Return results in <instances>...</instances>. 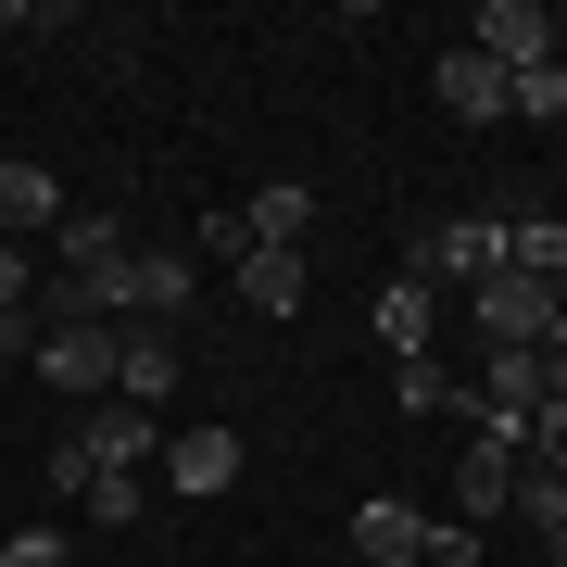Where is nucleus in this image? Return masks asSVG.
Here are the masks:
<instances>
[{
    "instance_id": "obj_1",
    "label": "nucleus",
    "mask_w": 567,
    "mask_h": 567,
    "mask_svg": "<svg viewBox=\"0 0 567 567\" xmlns=\"http://www.w3.org/2000/svg\"><path fill=\"white\" fill-rule=\"evenodd\" d=\"M492 265H505V215H442V227L404 252V278H429V290H480Z\"/></svg>"
},
{
    "instance_id": "obj_2",
    "label": "nucleus",
    "mask_w": 567,
    "mask_h": 567,
    "mask_svg": "<svg viewBox=\"0 0 567 567\" xmlns=\"http://www.w3.org/2000/svg\"><path fill=\"white\" fill-rule=\"evenodd\" d=\"M517 442H529V429H505V416H480V442L454 454V517H466V529H492V517L517 505Z\"/></svg>"
},
{
    "instance_id": "obj_3",
    "label": "nucleus",
    "mask_w": 567,
    "mask_h": 567,
    "mask_svg": "<svg viewBox=\"0 0 567 567\" xmlns=\"http://www.w3.org/2000/svg\"><path fill=\"white\" fill-rule=\"evenodd\" d=\"M555 39H567V25L543 13V0H480V25H466V51H492L505 76H529V63H567Z\"/></svg>"
},
{
    "instance_id": "obj_4",
    "label": "nucleus",
    "mask_w": 567,
    "mask_h": 567,
    "mask_svg": "<svg viewBox=\"0 0 567 567\" xmlns=\"http://www.w3.org/2000/svg\"><path fill=\"white\" fill-rule=\"evenodd\" d=\"M466 316H480V341H543V328H555V278H517V265H492V278L466 290Z\"/></svg>"
},
{
    "instance_id": "obj_5",
    "label": "nucleus",
    "mask_w": 567,
    "mask_h": 567,
    "mask_svg": "<svg viewBox=\"0 0 567 567\" xmlns=\"http://www.w3.org/2000/svg\"><path fill=\"white\" fill-rule=\"evenodd\" d=\"M39 379L76 404H114V328H39Z\"/></svg>"
},
{
    "instance_id": "obj_6",
    "label": "nucleus",
    "mask_w": 567,
    "mask_h": 567,
    "mask_svg": "<svg viewBox=\"0 0 567 567\" xmlns=\"http://www.w3.org/2000/svg\"><path fill=\"white\" fill-rule=\"evenodd\" d=\"M76 442H89V466L140 480V466H164V416H152V404H102V416L76 429Z\"/></svg>"
},
{
    "instance_id": "obj_7",
    "label": "nucleus",
    "mask_w": 567,
    "mask_h": 567,
    "mask_svg": "<svg viewBox=\"0 0 567 567\" xmlns=\"http://www.w3.org/2000/svg\"><path fill=\"white\" fill-rule=\"evenodd\" d=\"M227 480H240V429H164V492L203 505V492H227Z\"/></svg>"
},
{
    "instance_id": "obj_8",
    "label": "nucleus",
    "mask_w": 567,
    "mask_h": 567,
    "mask_svg": "<svg viewBox=\"0 0 567 567\" xmlns=\"http://www.w3.org/2000/svg\"><path fill=\"white\" fill-rule=\"evenodd\" d=\"M429 89H442V114H454V126H505V63H492V51H466V39H454Z\"/></svg>"
},
{
    "instance_id": "obj_9",
    "label": "nucleus",
    "mask_w": 567,
    "mask_h": 567,
    "mask_svg": "<svg viewBox=\"0 0 567 567\" xmlns=\"http://www.w3.org/2000/svg\"><path fill=\"white\" fill-rule=\"evenodd\" d=\"M365 328L391 341V365H416L429 341H442V290H429V278H391V290H379V316H365Z\"/></svg>"
},
{
    "instance_id": "obj_10",
    "label": "nucleus",
    "mask_w": 567,
    "mask_h": 567,
    "mask_svg": "<svg viewBox=\"0 0 567 567\" xmlns=\"http://www.w3.org/2000/svg\"><path fill=\"white\" fill-rule=\"evenodd\" d=\"M416 555H429V517L416 505H391V492L353 505V567H416Z\"/></svg>"
},
{
    "instance_id": "obj_11",
    "label": "nucleus",
    "mask_w": 567,
    "mask_h": 567,
    "mask_svg": "<svg viewBox=\"0 0 567 567\" xmlns=\"http://www.w3.org/2000/svg\"><path fill=\"white\" fill-rule=\"evenodd\" d=\"M63 215H76V203L51 189V164H0V240H51Z\"/></svg>"
},
{
    "instance_id": "obj_12",
    "label": "nucleus",
    "mask_w": 567,
    "mask_h": 567,
    "mask_svg": "<svg viewBox=\"0 0 567 567\" xmlns=\"http://www.w3.org/2000/svg\"><path fill=\"white\" fill-rule=\"evenodd\" d=\"M177 391V341L164 328H114V404H164Z\"/></svg>"
},
{
    "instance_id": "obj_13",
    "label": "nucleus",
    "mask_w": 567,
    "mask_h": 567,
    "mask_svg": "<svg viewBox=\"0 0 567 567\" xmlns=\"http://www.w3.org/2000/svg\"><path fill=\"white\" fill-rule=\"evenodd\" d=\"M240 227H252L265 252H303V227H316V189H303V177H265L252 203H240Z\"/></svg>"
},
{
    "instance_id": "obj_14",
    "label": "nucleus",
    "mask_w": 567,
    "mask_h": 567,
    "mask_svg": "<svg viewBox=\"0 0 567 567\" xmlns=\"http://www.w3.org/2000/svg\"><path fill=\"white\" fill-rule=\"evenodd\" d=\"M227 278H240V303H252V316H303V252H265V240H252Z\"/></svg>"
},
{
    "instance_id": "obj_15",
    "label": "nucleus",
    "mask_w": 567,
    "mask_h": 567,
    "mask_svg": "<svg viewBox=\"0 0 567 567\" xmlns=\"http://www.w3.org/2000/svg\"><path fill=\"white\" fill-rule=\"evenodd\" d=\"M391 404L404 416H480V391H466L442 353H416V365H391Z\"/></svg>"
},
{
    "instance_id": "obj_16",
    "label": "nucleus",
    "mask_w": 567,
    "mask_h": 567,
    "mask_svg": "<svg viewBox=\"0 0 567 567\" xmlns=\"http://www.w3.org/2000/svg\"><path fill=\"white\" fill-rule=\"evenodd\" d=\"M177 303H189V252H140L126 265V328H164Z\"/></svg>"
},
{
    "instance_id": "obj_17",
    "label": "nucleus",
    "mask_w": 567,
    "mask_h": 567,
    "mask_svg": "<svg viewBox=\"0 0 567 567\" xmlns=\"http://www.w3.org/2000/svg\"><path fill=\"white\" fill-rule=\"evenodd\" d=\"M505 114H517V126H567V63H529V76H505Z\"/></svg>"
},
{
    "instance_id": "obj_18",
    "label": "nucleus",
    "mask_w": 567,
    "mask_h": 567,
    "mask_svg": "<svg viewBox=\"0 0 567 567\" xmlns=\"http://www.w3.org/2000/svg\"><path fill=\"white\" fill-rule=\"evenodd\" d=\"M517 517L543 529V555L567 567V480H529V466H517Z\"/></svg>"
},
{
    "instance_id": "obj_19",
    "label": "nucleus",
    "mask_w": 567,
    "mask_h": 567,
    "mask_svg": "<svg viewBox=\"0 0 567 567\" xmlns=\"http://www.w3.org/2000/svg\"><path fill=\"white\" fill-rule=\"evenodd\" d=\"M517 466H529V480H567V391H555L543 416H529V442H517Z\"/></svg>"
},
{
    "instance_id": "obj_20",
    "label": "nucleus",
    "mask_w": 567,
    "mask_h": 567,
    "mask_svg": "<svg viewBox=\"0 0 567 567\" xmlns=\"http://www.w3.org/2000/svg\"><path fill=\"white\" fill-rule=\"evenodd\" d=\"M39 480L63 492V505H89V480H102V466H89V442H76V429H63V442L39 454Z\"/></svg>"
},
{
    "instance_id": "obj_21",
    "label": "nucleus",
    "mask_w": 567,
    "mask_h": 567,
    "mask_svg": "<svg viewBox=\"0 0 567 567\" xmlns=\"http://www.w3.org/2000/svg\"><path fill=\"white\" fill-rule=\"evenodd\" d=\"M0 567H76V543L63 529H0Z\"/></svg>"
},
{
    "instance_id": "obj_22",
    "label": "nucleus",
    "mask_w": 567,
    "mask_h": 567,
    "mask_svg": "<svg viewBox=\"0 0 567 567\" xmlns=\"http://www.w3.org/2000/svg\"><path fill=\"white\" fill-rule=\"evenodd\" d=\"M416 567H492V555H480V529H466V517H429V555H416Z\"/></svg>"
},
{
    "instance_id": "obj_23",
    "label": "nucleus",
    "mask_w": 567,
    "mask_h": 567,
    "mask_svg": "<svg viewBox=\"0 0 567 567\" xmlns=\"http://www.w3.org/2000/svg\"><path fill=\"white\" fill-rule=\"evenodd\" d=\"M25 303H39V252L0 240V316H25Z\"/></svg>"
},
{
    "instance_id": "obj_24",
    "label": "nucleus",
    "mask_w": 567,
    "mask_h": 567,
    "mask_svg": "<svg viewBox=\"0 0 567 567\" xmlns=\"http://www.w3.org/2000/svg\"><path fill=\"white\" fill-rule=\"evenodd\" d=\"M89 517H102V529H126V517H140V480H114V466H102V480H89Z\"/></svg>"
},
{
    "instance_id": "obj_25",
    "label": "nucleus",
    "mask_w": 567,
    "mask_h": 567,
    "mask_svg": "<svg viewBox=\"0 0 567 567\" xmlns=\"http://www.w3.org/2000/svg\"><path fill=\"white\" fill-rule=\"evenodd\" d=\"M13 353H39V316H0V365Z\"/></svg>"
},
{
    "instance_id": "obj_26",
    "label": "nucleus",
    "mask_w": 567,
    "mask_h": 567,
    "mask_svg": "<svg viewBox=\"0 0 567 567\" xmlns=\"http://www.w3.org/2000/svg\"><path fill=\"white\" fill-rule=\"evenodd\" d=\"M543 353H567V290H555V328H543Z\"/></svg>"
},
{
    "instance_id": "obj_27",
    "label": "nucleus",
    "mask_w": 567,
    "mask_h": 567,
    "mask_svg": "<svg viewBox=\"0 0 567 567\" xmlns=\"http://www.w3.org/2000/svg\"><path fill=\"white\" fill-rule=\"evenodd\" d=\"M316 567H353V555H316Z\"/></svg>"
}]
</instances>
